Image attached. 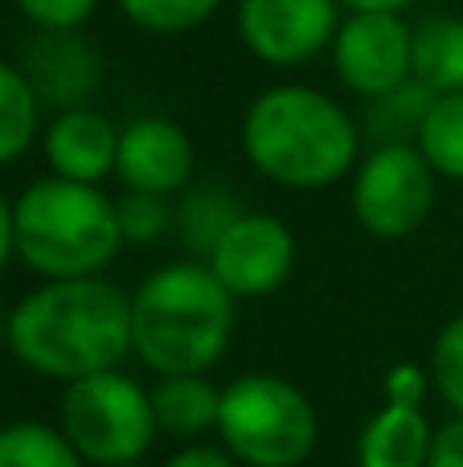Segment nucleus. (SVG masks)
Listing matches in <instances>:
<instances>
[{"label":"nucleus","instance_id":"1","mask_svg":"<svg viewBox=\"0 0 463 467\" xmlns=\"http://www.w3.org/2000/svg\"><path fill=\"white\" fill-rule=\"evenodd\" d=\"M5 348L29 373L62 386L123 369L131 357V296L103 275L41 279L8 312Z\"/></svg>","mask_w":463,"mask_h":467},{"label":"nucleus","instance_id":"2","mask_svg":"<svg viewBox=\"0 0 463 467\" xmlns=\"http://www.w3.org/2000/svg\"><path fill=\"white\" fill-rule=\"evenodd\" d=\"M242 156L283 189H328L361 164V123L308 82H279L242 115Z\"/></svg>","mask_w":463,"mask_h":467},{"label":"nucleus","instance_id":"3","mask_svg":"<svg viewBox=\"0 0 463 467\" xmlns=\"http://www.w3.org/2000/svg\"><path fill=\"white\" fill-rule=\"evenodd\" d=\"M234 304L201 258L152 271L131 296V357L169 373H210L234 340Z\"/></svg>","mask_w":463,"mask_h":467},{"label":"nucleus","instance_id":"4","mask_svg":"<svg viewBox=\"0 0 463 467\" xmlns=\"http://www.w3.org/2000/svg\"><path fill=\"white\" fill-rule=\"evenodd\" d=\"M16 258L37 279H90L123 250L115 197L103 185L41 177L13 202Z\"/></svg>","mask_w":463,"mask_h":467},{"label":"nucleus","instance_id":"5","mask_svg":"<svg viewBox=\"0 0 463 467\" xmlns=\"http://www.w3.org/2000/svg\"><path fill=\"white\" fill-rule=\"evenodd\" d=\"M316 406L279 373H242L221 386L218 443L242 467H300L316 451Z\"/></svg>","mask_w":463,"mask_h":467},{"label":"nucleus","instance_id":"6","mask_svg":"<svg viewBox=\"0 0 463 467\" xmlns=\"http://www.w3.org/2000/svg\"><path fill=\"white\" fill-rule=\"evenodd\" d=\"M57 427L87 467L139 463L160 435L152 414V389H144L123 369L70 381L57 406Z\"/></svg>","mask_w":463,"mask_h":467},{"label":"nucleus","instance_id":"7","mask_svg":"<svg viewBox=\"0 0 463 467\" xmlns=\"http://www.w3.org/2000/svg\"><path fill=\"white\" fill-rule=\"evenodd\" d=\"M435 169L418 144H374L353 169V218L377 242H398L423 230L435 210Z\"/></svg>","mask_w":463,"mask_h":467},{"label":"nucleus","instance_id":"8","mask_svg":"<svg viewBox=\"0 0 463 467\" xmlns=\"http://www.w3.org/2000/svg\"><path fill=\"white\" fill-rule=\"evenodd\" d=\"M328 49L336 78L369 103L410 78L415 25L402 21V13H345Z\"/></svg>","mask_w":463,"mask_h":467},{"label":"nucleus","instance_id":"9","mask_svg":"<svg viewBox=\"0 0 463 467\" xmlns=\"http://www.w3.org/2000/svg\"><path fill=\"white\" fill-rule=\"evenodd\" d=\"M341 13V0H238V37L267 66H304L333 46Z\"/></svg>","mask_w":463,"mask_h":467},{"label":"nucleus","instance_id":"10","mask_svg":"<svg viewBox=\"0 0 463 467\" xmlns=\"http://www.w3.org/2000/svg\"><path fill=\"white\" fill-rule=\"evenodd\" d=\"M218 283L234 299H262L279 291L295 271V234L275 213L246 210L205 258Z\"/></svg>","mask_w":463,"mask_h":467},{"label":"nucleus","instance_id":"11","mask_svg":"<svg viewBox=\"0 0 463 467\" xmlns=\"http://www.w3.org/2000/svg\"><path fill=\"white\" fill-rule=\"evenodd\" d=\"M197 169V152L189 131L164 115H139L119 128V156H115V181L136 193L177 197L189 189Z\"/></svg>","mask_w":463,"mask_h":467},{"label":"nucleus","instance_id":"12","mask_svg":"<svg viewBox=\"0 0 463 467\" xmlns=\"http://www.w3.org/2000/svg\"><path fill=\"white\" fill-rule=\"evenodd\" d=\"M16 66L49 111L90 107L103 87V57L82 37V29H37Z\"/></svg>","mask_w":463,"mask_h":467},{"label":"nucleus","instance_id":"13","mask_svg":"<svg viewBox=\"0 0 463 467\" xmlns=\"http://www.w3.org/2000/svg\"><path fill=\"white\" fill-rule=\"evenodd\" d=\"M41 156L49 164V177L103 185L107 177H115L119 128L95 107L54 111V119L41 128Z\"/></svg>","mask_w":463,"mask_h":467},{"label":"nucleus","instance_id":"14","mask_svg":"<svg viewBox=\"0 0 463 467\" xmlns=\"http://www.w3.org/2000/svg\"><path fill=\"white\" fill-rule=\"evenodd\" d=\"M152 414L160 435L201 443L205 435H218L221 389L205 373H169L152 386Z\"/></svg>","mask_w":463,"mask_h":467},{"label":"nucleus","instance_id":"15","mask_svg":"<svg viewBox=\"0 0 463 467\" xmlns=\"http://www.w3.org/2000/svg\"><path fill=\"white\" fill-rule=\"evenodd\" d=\"M435 427L423 406L386 402L357 435V467H427Z\"/></svg>","mask_w":463,"mask_h":467},{"label":"nucleus","instance_id":"16","mask_svg":"<svg viewBox=\"0 0 463 467\" xmlns=\"http://www.w3.org/2000/svg\"><path fill=\"white\" fill-rule=\"evenodd\" d=\"M410 78L431 87L435 95L463 90V16H427L415 25Z\"/></svg>","mask_w":463,"mask_h":467},{"label":"nucleus","instance_id":"17","mask_svg":"<svg viewBox=\"0 0 463 467\" xmlns=\"http://www.w3.org/2000/svg\"><path fill=\"white\" fill-rule=\"evenodd\" d=\"M242 213H246V205L238 202L230 189H221V185L185 189V193H180V205H177L180 242H185V246L205 263V258H210V250L221 242V234L234 226Z\"/></svg>","mask_w":463,"mask_h":467},{"label":"nucleus","instance_id":"18","mask_svg":"<svg viewBox=\"0 0 463 467\" xmlns=\"http://www.w3.org/2000/svg\"><path fill=\"white\" fill-rule=\"evenodd\" d=\"M41 99L16 62H0V164H13L41 140Z\"/></svg>","mask_w":463,"mask_h":467},{"label":"nucleus","instance_id":"19","mask_svg":"<svg viewBox=\"0 0 463 467\" xmlns=\"http://www.w3.org/2000/svg\"><path fill=\"white\" fill-rule=\"evenodd\" d=\"M435 90L423 87L418 78H406L402 87L365 103V131L377 144H418V131L427 123V111L435 107Z\"/></svg>","mask_w":463,"mask_h":467},{"label":"nucleus","instance_id":"20","mask_svg":"<svg viewBox=\"0 0 463 467\" xmlns=\"http://www.w3.org/2000/svg\"><path fill=\"white\" fill-rule=\"evenodd\" d=\"M0 467H87L62 427L16 419L0 427Z\"/></svg>","mask_w":463,"mask_h":467},{"label":"nucleus","instance_id":"21","mask_svg":"<svg viewBox=\"0 0 463 467\" xmlns=\"http://www.w3.org/2000/svg\"><path fill=\"white\" fill-rule=\"evenodd\" d=\"M418 152L427 156L435 177L463 185V90L435 99L423 131H418Z\"/></svg>","mask_w":463,"mask_h":467},{"label":"nucleus","instance_id":"22","mask_svg":"<svg viewBox=\"0 0 463 467\" xmlns=\"http://www.w3.org/2000/svg\"><path fill=\"white\" fill-rule=\"evenodd\" d=\"M115 5L136 29L177 37V33L201 29L226 0H115Z\"/></svg>","mask_w":463,"mask_h":467},{"label":"nucleus","instance_id":"23","mask_svg":"<svg viewBox=\"0 0 463 467\" xmlns=\"http://www.w3.org/2000/svg\"><path fill=\"white\" fill-rule=\"evenodd\" d=\"M115 218H119L123 242H156L164 238V230L177 226V210H172V197L160 193H136V189H123L115 197Z\"/></svg>","mask_w":463,"mask_h":467},{"label":"nucleus","instance_id":"24","mask_svg":"<svg viewBox=\"0 0 463 467\" xmlns=\"http://www.w3.org/2000/svg\"><path fill=\"white\" fill-rule=\"evenodd\" d=\"M431 386L451 414H463V312L451 316L431 345Z\"/></svg>","mask_w":463,"mask_h":467},{"label":"nucleus","instance_id":"25","mask_svg":"<svg viewBox=\"0 0 463 467\" xmlns=\"http://www.w3.org/2000/svg\"><path fill=\"white\" fill-rule=\"evenodd\" d=\"M33 29H82L95 16L98 0H13Z\"/></svg>","mask_w":463,"mask_h":467},{"label":"nucleus","instance_id":"26","mask_svg":"<svg viewBox=\"0 0 463 467\" xmlns=\"http://www.w3.org/2000/svg\"><path fill=\"white\" fill-rule=\"evenodd\" d=\"M427 389H431V369H423L418 361L394 365L382 381V398L390 406H423Z\"/></svg>","mask_w":463,"mask_h":467},{"label":"nucleus","instance_id":"27","mask_svg":"<svg viewBox=\"0 0 463 467\" xmlns=\"http://www.w3.org/2000/svg\"><path fill=\"white\" fill-rule=\"evenodd\" d=\"M427 467H463V414H451L443 427H435Z\"/></svg>","mask_w":463,"mask_h":467},{"label":"nucleus","instance_id":"28","mask_svg":"<svg viewBox=\"0 0 463 467\" xmlns=\"http://www.w3.org/2000/svg\"><path fill=\"white\" fill-rule=\"evenodd\" d=\"M164 467H242V463L221 443H205L201 439V443H185L180 451H172L169 460H164Z\"/></svg>","mask_w":463,"mask_h":467},{"label":"nucleus","instance_id":"29","mask_svg":"<svg viewBox=\"0 0 463 467\" xmlns=\"http://www.w3.org/2000/svg\"><path fill=\"white\" fill-rule=\"evenodd\" d=\"M8 258H16V226H13V202L0 193V271L8 266Z\"/></svg>","mask_w":463,"mask_h":467},{"label":"nucleus","instance_id":"30","mask_svg":"<svg viewBox=\"0 0 463 467\" xmlns=\"http://www.w3.org/2000/svg\"><path fill=\"white\" fill-rule=\"evenodd\" d=\"M418 0H341L345 13H406Z\"/></svg>","mask_w":463,"mask_h":467},{"label":"nucleus","instance_id":"31","mask_svg":"<svg viewBox=\"0 0 463 467\" xmlns=\"http://www.w3.org/2000/svg\"><path fill=\"white\" fill-rule=\"evenodd\" d=\"M5 324H8V316L0 312V348H5Z\"/></svg>","mask_w":463,"mask_h":467},{"label":"nucleus","instance_id":"32","mask_svg":"<svg viewBox=\"0 0 463 467\" xmlns=\"http://www.w3.org/2000/svg\"><path fill=\"white\" fill-rule=\"evenodd\" d=\"M119 467H144V463H119Z\"/></svg>","mask_w":463,"mask_h":467}]
</instances>
